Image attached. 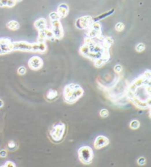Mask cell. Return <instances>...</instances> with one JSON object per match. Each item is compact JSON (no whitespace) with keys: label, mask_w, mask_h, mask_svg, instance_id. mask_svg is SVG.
I'll list each match as a JSON object with an SVG mask.
<instances>
[{"label":"cell","mask_w":151,"mask_h":167,"mask_svg":"<svg viewBox=\"0 0 151 167\" xmlns=\"http://www.w3.org/2000/svg\"><path fill=\"white\" fill-rule=\"evenodd\" d=\"M84 91L80 85L71 84L67 85L63 91V99L68 104H74L83 97Z\"/></svg>","instance_id":"obj_1"},{"label":"cell","mask_w":151,"mask_h":167,"mask_svg":"<svg viewBox=\"0 0 151 167\" xmlns=\"http://www.w3.org/2000/svg\"><path fill=\"white\" fill-rule=\"evenodd\" d=\"M13 51L44 53L47 50L46 43H29L27 41H13Z\"/></svg>","instance_id":"obj_2"},{"label":"cell","mask_w":151,"mask_h":167,"mask_svg":"<svg viewBox=\"0 0 151 167\" xmlns=\"http://www.w3.org/2000/svg\"><path fill=\"white\" fill-rule=\"evenodd\" d=\"M78 157L80 162L83 164H90L94 158V152L89 146H83L78 149Z\"/></svg>","instance_id":"obj_3"},{"label":"cell","mask_w":151,"mask_h":167,"mask_svg":"<svg viewBox=\"0 0 151 167\" xmlns=\"http://www.w3.org/2000/svg\"><path fill=\"white\" fill-rule=\"evenodd\" d=\"M66 132V125L63 123L54 125L50 130V136L55 142H59L63 138Z\"/></svg>","instance_id":"obj_4"},{"label":"cell","mask_w":151,"mask_h":167,"mask_svg":"<svg viewBox=\"0 0 151 167\" xmlns=\"http://www.w3.org/2000/svg\"><path fill=\"white\" fill-rule=\"evenodd\" d=\"M51 29L54 34V38L55 40H60L63 38L64 32H63V28L62 26L60 20H56V21H52L51 22Z\"/></svg>","instance_id":"obj_5"},{"label":"cell","mask_w":151,"mask_h":167,"mask_svg":"<svg viewBox=\"0 0 151 167\" xmlns=\"http://www.w3.org/2000/svg\"><path fill=\"white\" fill-rule=\"evenodd\" d=\"M94 22L93 18L90 16H84L80 17L75 21V26L77 28L80 29H88Z\"/></svg>","instance_id":"obj_6"},{"label":"cell","mask_w":151,"mask_h":167,"mask_svg":"<svg viewBox=\"0 0 151 167\" xmlns=\"http://www.w3.org/2000/svg\"><path fill=\"white\" fill-rule=\"evenodd\" d=\"M0 48L4 54H8L13 51V41L8 38H0Z\"/></svg>","instance_id":"obj_7"},{"label":"cell","mask_w":151,"mask_h":167,"mask_svg":"<svg viewBox=\"0 0 151 167\" xmlns=\"http://www.w3.org/2000/svg\"><path fill=\"white\" fill-rule=\"evenodd\" d=\"M44 66V61L39 56H33L28 60V66L30 69L37 71L41 69Z\"/></svg>","instance_id":"obj_8"},{"label":"cell","mask_w":151,"mask_h":167,"mask_svg":"<svg viewBox=\"0 0 151 167\" xmlns=\"http://www.w3.org/2000/svg\"><path fill=\"white\" fill-rule=\"evenodd\" d=\"M110 142L108 138L104 136H99L94 140V146L96 149H100L105 146H108Z\"/></svg>","instance_id":"obj_9"},{"label":"cell","mask_w":151,"mask_h":167,"mask_svg":"<svg viewBox=\"0 0 151 167\" xmlns=\"http://www.w3.org/2000/svg\"><path fill=\"white\" fill-rule=\"evenodd\" d=\"M69 12V8L68 5L65 3H62L58 7L56 13H58L60 18H64L68 16Z\"/></svg>","instance_id":"obj_10"},{"label":"cell","mask_w":151,"mask_h":167,"mask_svg":"<svg viewBox=\"0 0 151 167\" xmlns=\"http://www.w3.org/2000/svg\"><path fill=\"white\" fill-rule=\"evenodd\" d=\"M47 19L44 18H40L38 20H36L34 23V26L36 29L38 31L43 30L44 29H45L47 27Z\"/></svg>","instance_id":"obj_11"},{"label":"cell","mask_w":151,"mask_h":167,"mask_svg":"<svg viewBox=\"0 0 151 167\" xmlns=\"http://www.w3.org/2000/svg\"><path fill=\"white\" fill-rule=\"evenodd\" d=\"M114 13V9H111V10H109V11L106 12L105 13H102V14L100 15V16H98L93 18V21H99L100 20L104 19V18H107V17H108L109 16H111V15H112Z\"/></svg>","instance_id":"obj_12"},{"label":"cell","mask_w":151,"mask_h":167,"mask_svg":"<svg viewBox=\"0 0 151 167\" xmlns=\"http://www.w3.org/2000/svg\"><path fill=\"white\" fill-rule=\"evenodd\" d=\"M58 96V93L56 90L50 89L47 94V99L49 101H52L55 99Z\"/></svg>","instance_id":"obj_13"},{"label":"cell","mask_w":151,"mask_h":167,"mask_svg":"<svg viewBox=\"0 0 151 167\" xmlns=\"http://www.w3.org/2000/svg\"><path fill=\"white\" fill-rule=\"evenodd\" d=\"M7 27L10 30H18L20 27L19 23L16 21H10L7 24Z\"/></svg>","instance_id":"obj_14"},{"label":"cell","mask_w":151,"mask_h":167,"mask_svg":"<svg viewBox=\"0 0 151 167\" xmlns=\"http://www.w3.org/2000/svg\"><path fill=\"white\" fill-rule=\"evenodd\" d=\"M89 28L94 29V30L100 32V33H102V25H101L100 22V21H94V22L91 24V25L90 26Z\"/></svg>","instance_id":"obj_15"},{"label":"cell","mask_w":151,"mask_h":167,"mask_svg":"<svg viewBox=\"0 0 151 167\" xmlns=\"http://www.w3.org/2000/svg\"><path fill=\"white\" fill-rule=\"evenodd\" d=\"M47 39L45 33L43 30L38 31V43H45Z\"/></svg>","instance_id":"obj_16"},{"label":"cell","mask_w":151,"mask_h":167,"mask_svg":"<svg viewBox=\"0 0 151 167\" xmlns=\"http://www.w3.org/2000/svg\"><path fill=\"white\" fill-rule=\"evenodd\" d=\"M43 31H44V33H45L47 39H52V40H55V38H54V34H53V33H52V29L46 27L45 29H43Z\"/></svg>","instance_id":"obj_17"},{"label":"cell","mask_w":151,"mask_h":167,"mask_svg":"<svg viewBox=\"0 0 151 167\" xmlns=\"http://www.w3.org/2000/svg\"><path fill=\"white\" fill-rule=\"evenodd\" d=\"M106 63H107V62L102 58L97 59V60L94 61V66H95V67H97V68H101V67L103 66Z\"/></svg>","instance_id":"obj_18"},{"label":"cell","mask_w":151,"mask_h":167,"mask_svg":"<svg viewBox=\"0 0 151 167\" xmlns=\"http://www.w3.org/2000/svg\"><path fill=\"white\" fill-rule=\"evenodd\" d=\"M130 127L133 130H137V129L139 128L140 127V122L138 120L135 119V120H132L130 122V125H129Z\"/></svg>","instance_id":"obj_19"},{"label":"cell","mask_w":151,"mask_h":167,"mask_svg":"<svg viewBox=\"0 0 151 167\" xmlns=\"http://www.w3.org/2000/svg\"><path fill=\"white\" fill-rule=\"evenodd\" d=\"M49 18H50L51 21H56V20H60V18L59 17V16L58 15V13L56 12H52L49 14Z\"/></svg>","instance_id":"obj_20"},{"label":"cell","mask_w":151,"mask_h":167,"mask_svg":"<svg viewBox=\"0 0 151 167\" xmlns=\"http://www.w3.org/2000/svg\"><path fill=\"white\" fill-rule=\"evenodd\" d=\"M145 49V45L142 43H139L136 46V50L138 52H144Z\"/></svg>","instance_id":"obj_21"},{"label":"cell","mask_w":151,"mask_h":167,"mask_svg":"<svg viewBox=\"0 0 151 167\" xmlns=\"http://www.w3.org/2000/svg\"><path fill=\"white\" fill-rule=\"evenodd\" d=\"M17 144L14 141H10L8 144V148L10 150H15L16 149Z\"/></svg>","instance_id":"obj_22"},{"label":"cell","mask_w":151,"mask_h":167,"mask_svg":"<svg viewBox=\"0 0 151 167\" xmlns=\"http://www.w3.org/2000/svg\"><path fill=\"white\" fill-rule=\"evenodd\" d=\"M125 29V25L122 22H118L115 26V29L117 32H122Z\"/></svg>","instance_id":"obj_23"},{"label":"cell","mask_w":151,"mask_h":167,"mask_svg":"<svg viewBox=\"0 0 151 167\" xmlns=\"http://www.w3.org/2000/svg\"><path fill=\"white\" fill-rule=\"evenodd\" d=\"M100 115L102 118H106L109 116V111L107 109H102L100 112Z\"/></svg>","instance_id":"obj_24"},{"label":"cell","mask_w":151,"mask_h":167,"mask_svg":"<svg viewBox=\"0 0 151 167\" xmlns=\"http://www.w3.org/2000/svg\"><path fill=\"white\" fill-rule=\"evenodd\" d=\"M17 72L19 75H25L27 72V68L25 66H21L18 68Z\"/></svg>","instance_id":"obj_25"},{"label":"cell","mask_w":151,"mask_h":167,"mask_svg":"<svg viewBox=\"0 0 151 167\" xmlns=\"http://www.w3.org/2000/svg\"><path fill=\"white\" fill-rule=\"evenodd\" d=\"M137 164L139 166H144L146 164V158L145 157H140L137 160Z\"/></svg>","instance_id":"obj_26"},{"label":"cell","mask_w":151,"mask_h":167,"mask_svg":"<svg viewBox=\"0 0 151 167\" xmlns=\"http://www.w3.org/2000/svg\"><path fill=\"white\" fill-rule=\"evenodd\" d=\"M114 71H115L117 74H120L122 71V66L121 65H119V64H117V65H116L115 66H114Z\"/></svg>","instance_id":"obj_27"},{"label":"cell","mask_w":151,"mask_h":167,"mask_svg":"<svg viewBox=\"0 0 151 167\" xmlns=\"http://www.w3.org/2000/svg\"><path fill=\"white\" fill-rule=\"evenodd\" d=\"M16 0H8V3H7V6L8 8H13L15 5H16Z\"/></svg>","instance_id":"obj_28"},{"label":"cell","mask_w":151,"mask_h":167,"mask_svg":"<svg viewBox=\"0 0 151 167\" xmlns=\"http://www.w3.org/2000/svg\"><path fill=\"white\" fill-rule=\"evenodd\" d=\"M5 167H16V164L12 161H7L4 165Z\"/></svg>","instance_id":"obj_29"},{"label":"cell","mask_w":151,"mask_h":167,"mask_svg":"<svg viewBox=\"0 0 151 167\" xmlns=\"http://www.w3.org/2000/svg\"><path fill=\"white\" fill-rule=\"evenodd\" d=\"M8 155V152L5 149L0 150V157H6Z\"/></svg>","instance_id":"obj_30"},{"label":"cell","mask_w":151,"mask_h":167,"mask_svg":"<svg viewBox=\"0 0 151 167\" xmlns=\"http://www.w3.org/2000/svg\"><path fill=\"white\" fill-rule=\"evenodd\" d=\"M8 0H0V8H4L7 6Z\"/></svg>","instance_id":"obj_31"},{"label":"cell","mask_w":151,"mask_h":167,"mask_svg":"<svg viewBox=\"0 0 151 167\" xmlns=\"http://www.w3.org/2000/svg\"><path fill=\"white\" fill-rule=\"evenodd\" d=\"M3 106H4V102L2 99H0V108L3 107Z\"/></svg>","instance_id":"obj_32"},{"label":"cell","mask_w":151,"mask_h":167,"mask_svg":"<svg viewBox=\"0 0 151 167\" xmlns=\"http://www.w3.org/2000/svg\"><path fill=\"white\" fill-rule=\"evenodd\" d=\"M0 55H3V52H2V49H1V48H0Z\"/></svg>","instance_id":"obj_33"},{"label":"cell","mask_w":151,"mask_h":167,"mask_svg":"<svg viewBox=\"0 0 151 167\" xmlns=\"http://www.w3.org/2000/svg\"><path fill=\"white\" fill-rule=\"evenodd\" d=\"M16 2H21L22 0H16Z\"/></svg>","instance_id":"obj_34"},{"label":"cell","mask_w":151,"mask_h":167,"mask_svg":"<svg viewBox=\"0 0 151 167\" xmlns=\"http://www.w3.org/2000/svg\"><path fill=\"white\" fill-rule=\"evenodd\" d=\"M1 167H5V166H1Z\"/></svg>","instance_id":"obj_35"}]
</instances>
